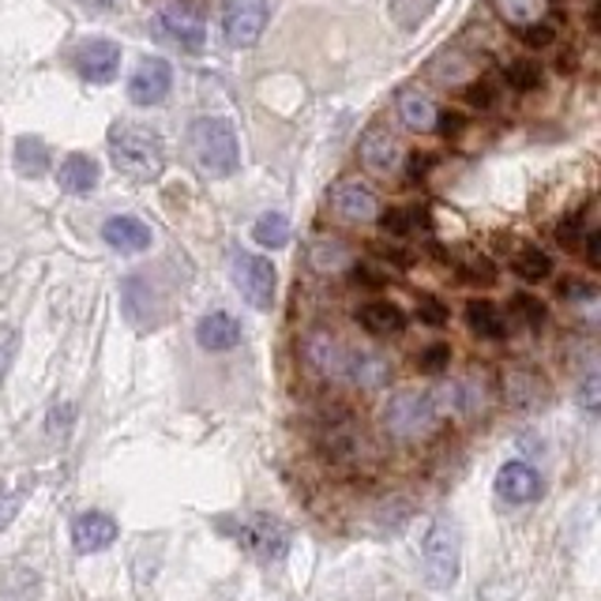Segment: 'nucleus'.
Here are the masks:
<instances>
[{
  "label": "nucleus",
  "mask_w": 601,
  "mask_h": 601,
  "mask_svg": "<svg viewBox=\"0 0 601 601\" xmlns=\"http://www.w3.org/2000/svg\"><path fill=\"white\" fill-rule=\"evenodd\" d=\"M234 282L241 290V297L249 300L260 313H271L275 305V290H279V271L268 256L256 252H237L234 256Z\"/></svg>",
  "instance_id": "39448f33"
},
{
  "label": "nucleus",
  "mask_w": 601,
  "mask_h": 601,
  "mask_svg": "<svg viewBox=\"0 0 601 601\" xmlns=\"http://www.w3.org/2000/svg\"><path fill=\"white\" fill-rule=\"evenodd\" d=\"M76 68L87 83H113L121 72V46L113 38H91L76 53Z\"/></svg>",
  "instance_id": "f8f14e48"
},
{
  "label": "nucleus",
  "mask_w": 601,
  "mask_h": 601,
  "mask_svg": "<svg viewBox=\"0 0 601 601\" xmlns=\"http://www.w3.org/2000/svg\"><path fill=\"white\" fill-rule=\"evenodd\" d=\"M466 327L485 342H500L508 334V320H503V313L492 300H470L466 305Z\"/></svg>",
  "instance_id": "412c9836"
},
{
  "label": "nucleus",
  "mask_w": 601,
  "mask_h": 601,
  "mask_svg": "<svg viewBox=\"0 0 601 601\" xmlns=\"http://www.w3.org/2000/svg\"><path fill=\"white\" fill-rule=\"evenodd\" d=\"M331 207H334V215H339L342 223H373V218L379 215L376 192L368 189L365 181H358V177H347V181L334 184Z\"/></svg>",
  "instance_id": "9b49d317"
},
{
  "label": "nucleus",
  "mask_w": 601,
  "mask_h": 601,
  "mask_svg": "<svg viewBox=\"0 0 601 601\" xmlns=\"http://www.w3.org/2000/svg\"><path fill=\"white\" fill-rule=\"evenodd\" d=\"M492 489H497V497L508 500V503H534L537 497H542V474H537L530 463L511 458V463H503L497 470Z\"/></svg>",
  "instance_id": "ddd939ff"
},
{
  "label": "nucleus",
  "mask_w": 601,
  "mask_h": 601,
  "mask_svg": "<svg viewBox=\"0 0 601 601\" xmlns=\"http://www.w3.org/2000/svg\"><path fill=\"white\" fill-rule=\"evenodd\" d=\"M57 184L72 196H87V192L99 184V162L87 155H68L57 170Z\"/></svg>",
  "instance_id": "aec40b11"
},
{
  "label": "nucleus",
  "mask_w": 601,
  "mask_h": 601,
  "mask_svg": "<svg viewBox=\"0 0 601 601\" xmlns=\"http://www.w3.org/2000/svg\"><path fill=\"white\" fill-rule=\"evenodd\" d=\"M399 117H402V125H406V128H413V132H432V128H436L440 110H436V102H432L429 94H421V91H402V99H399Z\"/></svg>",
  "instance_id": "5701e85b"
},
{
  "label": "nucleus",
  "mask_w": 601,
  "mask_h": 601,
  "mask_svg": "<svg viewBox=\"0 0 601 601\" xmlns=\"http://www.w3.org/2000/svg\"><path fill=\"white\" fill-rule=\"evenodd\" d=\"M308 263H313V271H320V275H342V271H350L353 256L342 241H316L313 249H308Z\"/></svg>",
  "instance_id": "393cba45"
},
{
  "label": "nucleus",
  "mask_w": 601,
  "mask_h": 601,
  "mask_svg": "<svg viewBox=\"0 0 601 601\" xmlns=\"http://www.w3.org/2000/svg\"><path fill=\"white\" fill-rule=\"evenodd\" d=\"M511 305H515V313L523 316V320H526L530 327H534V331H542V327H545V316H549V313H545V305H542L537 297L519 294L515 300H511Z\"/></svg>",
  "instance_id": "2f4dec72"
},
{
  "label": "nucleus",
  "mask_w": 601,
  "mask_h": 601,
  "mask_svg": "<svg viewBox=\"0 0 601 601\" xmlns=\"http://www.w3.org/2000/svg\"><path fill=\"white\" fill-rule=\"evenodd\" d=\"M458 556H463V545H458V530L447 519H436L426 537H421V564H426V576L436 590L455 587L458 579Z\"/></svg>",
  "instance_id": "20e7f679"
},
{
  "label": "nucleus",
  "mask_w": 601,
  "mask_h": 601,
  "mask_svg": "<svg viewBox=\"0 0 601 601\" xmlns=\"http://www.w3.org/2000/svg\"><path fill=\"white\" fill-rule=\"evenodd\" d=\"M379 226H384V234H395V237L410 234V229H413V211H402V207L384 211V215H379Z\"/></svg>",
  "instance_id": "72a5a7b5"
},
{
  "label": "nucleus",
  "mask_w": 601,
  "mask_h": 601,
  "mask_svg": "<svg viewBox=\"0 0 601 601\" xmlns=\"http://www.w3.org/2000/svg\"><path fill=\"white\" fill-rule=\"evenodd\" d=\"M102 241L117 252H144L150 249V226L136 215H113L102 226Z\"/></svg>",
  "instance_id": "dca6fc26"
},
{
  "label": "nucleus",
  "mask_w": 601,
  "mask_h": 601,
  "mask_svg": "<svg viewBox=\"0 0 601 601\" xmlns=\"http://www.w3.org/2000/svg\"><path fill=\"white\" fill-rule=\"evenodd\" d=\"M15 350H20V331H0V384H4L8 368H12Z\"/></svg>",
  "instance_id": "c9c22d12"
},
{
  "label": "nucleus",
  "mask_w": 601,
  "mask_h": 601,
  "mask_svg": "<svg viewBox=\"0 0 601 601\" xmlns=\"http://www.w3.org/2000/svg\"><path fill=\"white\" fill-rule=\"evenodd\" d=\"M361 162L368 166L373 173L379 177H387V173H395L402 166V144H399V136H395L392 128H384V125H373L361 136Z\"/></svg>",
  "instance_id": "4468645a"
},
{
  "label": "nucleus",
  "mask_w": 601,
  "mask_h": 601,
  "mask_svg": "<svg viewBox=\"0 0 601 601\" xmlns=\"http://www.w3.org/2000/svg\"><path fill=\"white\" fill-rule=\"evenodd\" d=\"M440 406L426 392H395L384 406V429L395 440H421L436 429Z\"/></svg>",
  "instance_id": "7ed1b4c3"
},
{
  "label": "nucleus",
  "mask_w": 601,
  "mask_h": 601,
  "mask_svg": "<svg viewBox=\"0 0 601 601\" xmlns=\"http://www.w3.org/2000/svg\"><path fill=\"white\" fill-rule=\"evenodd\" d=\"M429 170H432V155H413L410 177H421V173H429Z\"/></svg>",
  "instance_id": "37998d69"
},
{
  "label": "nucleus",
  "mask_w": 601,
  "mask_h": 601,
  "mask_svg": "<svg viewBox=\"0 0 601 601\" xmlns=\"http://www.w3.org/2000/svg\"><path fill=\"white\" fill-rule=\"evenodd\" d=\"M252 237L260 249H282V245L290 241V218L279 215V211H271V215H260L252 226Z\"/></svg>",
  "instance_id": "cd10ccee"
},
{
  "label": "nucleus",
  "mask_w": 601,
  "mask_h": 601,
  "mask_svg": "<svg viewBox=\"0 0 601 601\" xmlns=\"http://www.w3.org/2000/svg\"><path fill=\"white\" fill-rule=\"evenodd\" d=\"M447 365H451V347H447V342H432V347L421 350V358H418V368L426 376H440Z\"/></svg>",
  "instance_id": "7c9ffc66"
},
{
  "label": "nucleus",
  "mask_w": 601,
  "mask_h": 601,
  "mask_svg": "<svg viewBox=\"0 0 601 601\" xmlns=\"http://www.w3.org/2000/svg\"><path fill=\"white\" fill-rule=\"evenodd\" d=\"M350 353H353V347H347V342H342L339 334H331V331H313L305 339V361L324 379H347Z\"/></svg>",
  "instance_id": "6e6552de"
},
{
  "label": "nucleus",
  "mask_w": 601,
  "mask_h": 601,
  "mask_svg": "<svg viewBox=\"0 0 601 601\" xmlns=\"http://www.w3.org/2000/svg\"><path fill=\"white\" fill-rule=\"evenodd\" d=\"M358 324L365 327L368 334H399L406 327V313L399 305H392V300H368V305L358 308Z\"/></svg>",
  "instance_id": "6ab92c4d"
},
{
  "label": "nucleus",
  "mask_w": 601,
  "mask_h": 601,
  "mask_svg": "<svg viewBox=\"0 0 601 601\" xmlns=\"http://www.w3.org/2000/svg\"><path fill=\"white\" fill-rule=\"evenodd\" d=\"M436 125H440V132H444V136H458V132L466 128V121L458 117V113H440Z\"/></svg>",
  "instance_id": "a19ab883"
},
{
  "label": "nucleus",
  "mask_w": 601,
  "mask_h": 601,
  "mask_svg": "<svg viewBox=\"0 0 601 601\" xmlns=\"http://www.w3.org/2000/svg\"><path fill=\"white\" fill-rule=\"evenodd\" d=\"M234 537H237V545H241L245 553L256 556V560H282V556L290 553V542H294L290 526L275 515L241 519V526H237Z\"/></svg>",
  "instance_id": "423d86ee"
},
{
  "label": "nucleus",
  "mask_w": 601,
  "mask_h": 601,
  "mask_svg": "<svg viewBox=\"0 0 601 601\" xmlns=\"http://www.w3.org/2000/svg\"><path fill=\"white\" fill-rule=\"evenodd\" d=\"M350 275L358 286H384V275L368 268V263H350Z\"/></svg>",
  "instance_id": "58836bf2"
},
{
  "label": "nucleus",
  "mask_w": 601,
  "mask_h": 601,
  "mask_svg": "<svg viewBox=\"0 0 601 601\" xmlns=\"http://www.w3.org/2000/svg\"><path fill=\"white\" fill-rule=\"evenodd\" d=\"M560 297H571V300H594V286H590V282H579V279L560 282Z\"/></svg>",
  "instance_id": "ea45409f"
},
{
  "label": "nucleus",
  "mask_w": 601,
  "mask_h": 601,
  "mask_svg": "<svg viewBox=\"0 0 601 601\" xmlns=\"http://www.w3.org/2000/svg\"><path fill=\"white\" fill-rule=\"evenodd\" d=\"M582 237V215H568L560 226H556V241L564 245V249H576Z\"/></svg>",
  "instance_id": "4c0bfd02"
},
{
  "label": "nucleus",
  "mask_w": 601,
  "mask_h": 601,
  "mask_svg": "<svg viewBox=\"0 0 601 601\" xmlns=\"http://www.w3.org/2000/svg\"><path fill=\"white\" fill-rule=\"evenodd\" d=\"M15 170L23 177H42L49 170V147L38 136H20L15 139Z\"/></svg>",
  "instance_id": "a878e982"
},
{
  "label": "nucleus",
  "mask_w": 601,
  "mask_h": 601,
  "mask_svg": "<svg viewBox=\"0 0 601 601\" xmlns=\"http://www.w3.org/2000/svg\"><path fill=\"white\" fill-rule=\"evenodd\" d=\"M418 320H426L429 327H444V324H447L444 300L432 297V294H421V297H418Z\"/></svg>",
  "instance_id": "473e14b6"
},
{
  "label": "nucleus",
  "mask_w": 601,
  "mask_h": 601,
  "mask_svg": "<svg viewBox=\"0 0 601 601\" xmlns=\"http://www.w3.org/2000/svg\"><path fill=\"white\" fill-rule=\"evenodd\" d=\"M110 144V158L121 173L132 177V181H155L158 173L166 170V147L158 139V132H150L144 125H128V121H117L105 136Z\"/></svg>",
  "instance_id": "f257e3e1"
},
{
  "label": "nucleus",
  "mask_w": 601,
  "mask_h": 601,
  "mask_svg": "<svg viewBox=\"0 0 601 601\" xmlns=\"http://www.w3.org/2000/svg\"><path fill=\"white\" fill-rule=\"evenodd\" d=\"M158 31L166 34L170 42H177L181 49L189 53H200L203 49V38H207V26H203V15L196 8L189 4H166L162 12H158Z\"/></svg>",
  "instance_id": "9d476101"
},
{
  "label": "nucleus",
  "mask_w": 601,
  "mask_h": 601,
  "mask_svg": "<svg viewBox=\"0 0 601 601\" xmlns=\"http://www.w3.org/2000/svg\"><path fill=\"white\" fill-rule=\"evenodd\" d=\"M511 268H515V275L523 279V282H545L553 275V260H549V252H542L537 245H523V249L515 252V260H511Z\"/></svg>",
  "instance_id": "bb28decb"
},
{
  "label": "nucleus",
  "mask_w": 601,
  "mask_h": 601,
  "mask_svg": "<svg viewBox=\"0 0 601 601\" xmlns=\"http://www.w3.org/2000/svg\"><path fill=\"white\" fill-rule=\"evenodd\" d=\"M587 263H590V268H598V263H601V234H598V229H590V234H587Z\"/></svg>",
  "instance_id": "79ce46f5"
},
{
  "label": "nucleus",
  "mask_w": 601,
  "mask_h": 601,
  "mask_svg": "<svg viewBox=\"0 0 601 601\" xmlns=\"http://www.w3.org/2000/svg\"><path fill=\"white\" fill-rule=\"evenodd\" d=\"M350 384L365 387V392H376L392 379V361L384 353H373V350H353L350 353V373H347Z\"/></svg>",
  "instance_id": "a211bd4d"
},
{
  "label": "nucleus",
  "mask_w": 601,
  "mask_h": 601,
  "mask_svg": "<svg viewBox=\"0 0 601 601\" xmlns=\"http://www.w3.org/2000/svg\"><path fill=\"white\" fill-rule=\"evenodd\" d=\"M492 8H497V15L508 26H530V23H542L545 12H549V0H492Z\"/></svg>",
  "instance_id": "b1692460"
},
{
  "label": "nucleus",
  "mask_w": 601,
  "mask_h": 601,
  "mask_svg": "<svg viewBox=\"0 0 601 601\" xmlns=\"http://www.w3.org/2000/svg\"><path fill=\"white\" fill-rule=\"evenodd\" d=\"M519 34H523V42L530 49H545V46H553V38H556V31L549 23H530Z\"/></svg>",
  "instance_id": "f704fd0d"
},
{
  "label": "nucleus",
  "mask_w": 601,
  "mask_h": 601,
  "mask_svg": "<svg viewBox=\"0 0 601 601\" xmlns=\"http://www.w3.org/2000/svg\"><path fill=\"white\" fill-rule=\"evenodd\" d=\"M196 342L211 353H226L241 342V324H237L229 313H207L196 324Z\"/></svg>",
  "instance_id": "f3484780"
},
{
  "label": "nucleus",
  "mask_w": 601,
  "mask_h": 601,
  "mask_svg": "<svg viewBox=\"0 0 601 601\" xmlns=\"http://www.w3.org/2000/svg\"><path fill=\"white\" fill-rule=\"evenodd\" d=\"M117 542V523L105 511H83L72 523V545L76 553H102Z\"/></svg>",
  "instance_id": "2eb2a0df"
},
{
  "label": "nucleus",
  "mask_w": 601,
  "mask_h": 601,
  "mask_svg": "<svg viewBox=\"0 0 601 601\" xmlns=\"http://www.w3.org/2000/svg\"><path fill=\"white\" fill-rule=\"evenodd\" d=\"M189 155L207 177H229L241 162L234 125L226 117H196L189 128Z\"/></svg>",
  "instance_id": "f03ea898"
},
{
  "label": "nucleus",
  "mask_w": 601,
  "mask_h": 601,
  "mask_svg": "<svg viewBox=\"0 0 601 601\" xmlns=\"http://www.w3.org/2000/svg\"><path fill=\"white\" fill-rule=\"evenodd\" d=\"M503 83L519 94L537 91V87H542V65H537V60H511V65L503 68Z\"/></svg>",
  "instance_id": "c85d7f7f"
},
{
  "label": "nucleus",
  "mask_w": 601,
  "mask_h": 601,
  "mask_svg": "<svg viewBox=\"0 0 601 601\" xmlns=\"http://www.w3.org/2000/svg\"><path fill=\"white\" fill-rule=\"evenodd\" d=\"M466 102L474 105V110H489L492 102H497V91H492V83H485V79H477V83L466 87V94H463Z\"/></svg>",
  "instance_id": "e433bc0d"
},
{
  "label": "nucleus",
  "mask_w": 601,
  "mask_h": 601,
  "mask_svg": "<svg viewBox=\"0 0 601 601\" xmlns=\"http://www.w3.org/2000/svg\"><path fill=\"white\" fill-rule=\"evenodd\" d=\"M458 275H463V282H474V286H492L497 282V268H492L489 256L470 252L466 260H458Z\"/></svg>",
  "instance_id": "c756f323"
},
{
  "label": "nucleus",
  "mask_w": 601,
  "mask_h": 601,
  "mask_svg": "<svg viewBox=\"0 0 601 601\" xmlns=\"http://www.w3.org/2000/svg\"><path fill=\"white\" fill-rule=\"evenodd\" d=\"M173 87V68L166 57H144L128 79V99L136 105H158Z\"/></svg>",
  "instance_id": "1a4fd4ad"
},
{
  "label": "nucleus",
  "mask_w": 601,
  "mask_h": 601,
  "mask_svg": "<svg viewBox=\"0 0 601 601\" xmlns=\"http://www.w3.org/2000/svg\"><path fill=\"white\" fill-rule=\"evenodd\" d=\"M440 399H444L447 410H455V413H481L489 395H485V384L477 376H463V379H455V384H447L444 392H440Z\"/></svg>",
  "instance_id": "4be33fe9"
},
{
  "label": "nucleus",
  "mask_w": 601,
  "mask_h": 601,
  "mask_svg": "<svg viewBox=\"0 0 601 601\" xmlns=\"http://www.w3.org/2000/svg\"><path fill=\"white\" fill-rule=\"evenodd\" d=\"M268 26V0H223V34L234 49H249Z\"/></svg>",
  "instance_id": "0eeeda50"
}]
</instances>
